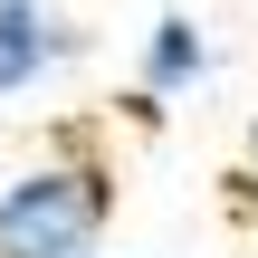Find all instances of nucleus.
I'll use <instances>...</instances> for the list:
<instances>
[{"instance_id": "2", "label": "nucleus", "mask_w": 258, "mask_h": 258, "mask_svg": "<svg viewBox=\"0 0 258 258\" xmlns=\"http://www.w3.org/2000/svg\"><path fill=\"white\" fill-rule=\"evenodd\" d=\"M67 57H77V29H67L48 0H0V105L38 96Z\"/></svg>"}, {"instance_id": "4", "label": "nucleus", "mask_w": 258, "mask_h": 258, "mask_svg": "<svg viewBox=\"0 0 258 258\" xmlns=\"http://www.w3.org/2000/svg\"><path fill=\"white\" fill-rule=\"evenodd\" d=\"M86 258H105V249H86Z\"/></svg>"}, {"instance_id": "3", "label": "nucleus", "mask_w": 258, "mask_h": 258, "mask_svg": "<svg viewBox=\"0 0 258 258\" xmlns=\"http://www.w3.org/2000/svg\"><path fill=\"white\" fill-rule=\"evenodd\" d=\"M134 77H144V96H191V86L211 77V38H201V19H191V10H163V19L144 29Z\"/></svg>"}, {"instance_id": "1", "label": "nucleus", "mask_w": 258, "mask_h": 258, "mask_svg": "<svg viewBox=\"0 0 258 258\" xmlns=\"http://www.w3.org/2000/svg\"><path fill=\"white\" fill-rule=\"evenodd\" d=\"M115 230V163L96 153H38L0 182V258H86Z\"/></svg>"}]
</instances>
